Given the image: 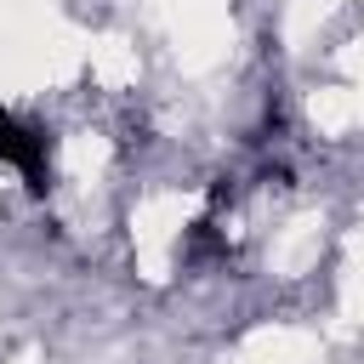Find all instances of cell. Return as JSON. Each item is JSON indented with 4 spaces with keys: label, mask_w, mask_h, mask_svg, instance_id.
<instances>
[{
    "label": "cell",
    "mask_w": 364,
    "mask_h": 364,
    "mask_svg": "<svg viewBox=\"0 0 364 364\" xmlns=\"http://www.w3.org/2000/svg\"><path fill=\"white\" fill-rule=\"evenodd\" d=\"M0 159H11V165L23 171V188H28V193H46V188H51L46 136H40V131H28V125H17L6 108H0Z\"/></svg>",
    "instance_id": "1"
},
{
    "label": "cell",
    "mask_w": 364,
    "mask_h": 364,
    "mask_svg": "<svg viewBox=\"0 0 364 364\" xmlns=\"http://www.w3.org/2000/svg\"><path fill=\"white\" fill-rule=\"evenodd\" d=\"M188 256H228V239L216 233V222H193V233H188Z\"/></svg>",
    "instance_id": "2"
}]
</instances>
